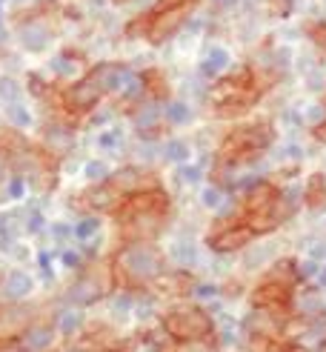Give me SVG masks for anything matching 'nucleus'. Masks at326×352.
<instances>
[{"label":"nucleus","instance_id":"obj_1","mask_svg":"<svg viewBox=\"0 0 326 352\" xmlns=\"http://www.w3.org/2000/svg\"><path fill=\"white\" fill-rule=\"evenodd\" d=\"M161 272H163V255L158 246H152L149 241H132L115 258V275L124 278L132 287L158 280Z\"/></svg>","mask_w":326,"mask_h":352},{"label":"nucleus","instance_id":"obj_2","mask_svg":"<svg viewBox=\"0 0 326 352\" xmlns=\"http://www.w3.org/2000/svg\"><path fill=\"white\" fill-rule=\"evenodd\" d=\"M272 140H275L272 123H249V126H237L223 138L218 157H220L223 166H240L246 161H255L264 149H269Z\"/></svg>","mask_w":326,"mask_h":352},{"label":"nucleus","instance_id":"obj_3","mask_svg":"<svg viewBox=\"0 0 326 352\" xmlns=\"http://www.w3.org/2000/svg\"><path fill=\"white\" fill-rule=\"evenodd\" d=\"M209 98L218 107V115H244L257 100V92L252 89V72L246 66H237L232 75L212 86Z\"/></svg>","mask_w":326,"mask_h":352},{"label":"nucleus","instance_id":"obj_4","mask_svg":"<svg viewBox=\"0 0 326 352\" xmlns=\"http://www.w3.org/2000/svg\"><path fill=\"white\" fill-rule=\"evenodd\" d=\"M163 329L178 341L206 338L212 332V318L200 307H178L163 318Z\"/></svg>","mask_w":326,"mask_h":352},{"label":"nucleus","instance_id":"obj_5","mask_svg":"<svg viewBox=\"0 0 326 352\" xmlns=\"http://www.w3.org/2000/svg\"><path fill=\"white\" fill-rule=\"evenodd\" d=\"M189 6H166V9H152L149 12V32H146V41L152 46H163L166 41L178 38V32L189 23Z\"/></svg>","mask_w":326,"mask_h":352},{"label":"nucleus","instance_id":"obj_6","mask_svg":"<svg viewBox=\"0 0 326 352\" xmlns=\"http://www.w3.org/2000/svg\"><path fill=\"white\" fill-rule=\"evenodd\" d=\"M166 223V212H154V209H129L120 206V230L132 241H149L154 238Z\"/></svg>","mask_w":326,"mask_h":352},{"label":"nucleus","instance_id":"obj_7","mask_svg":"<svg viewBox=\"0 0 326 352\" xmlns=\"http://www.w3.org/2000/svg\"><path fill=\"white\" fill-rule=\"evenodd\" d=\"M103 100V89L89 78V75H83L78 78L75 83H69L63 95H60V107L66 112H75V115H86V112H92L97 103Z\"/></svg>","mask_w":326,"mask_h":352},{"label":"nucleus","instance_id":"obj_8","mask_svg":"<svg viewBox=\"0 0 326 352\" xmlns=\"http://www.w3.org/2000/svg\"><path fill=\"white\" fill-rule=\"evenodd\" d=\"M51 41H55V29H51L46 17L23 14L21 21H17V43L26 52H43V49H49Z\"/></svg>","mask_w":326,"mask_h":352},{"label":"nucleus","instance_id":"obj_9","mask_svg":"<svg viewBox=\"0 0 326 352\" xmlns=\"http://www.w3.org/2000/svg\"><path fill=\"white\" fill-rule=\"evenodd\" d=\"M255 238V230L249 223H232V226H223L220 232L209 235V246L220 255H229V252H237Z\"/></svg>","mask_w":326,"mask_h":352},{"label":"nucleus","instance_id":"obj_10","mask_svg":"<svg viewBox=\"0 0 326 352\" xmlns=\"http://www.w3.org/2000/svg\"><path fill=\"white\" fill-rule=\"evenodd\" d=\"M283 307H255V312L246 318V329L257 338H272L275 332H281L286 327Z\"/></svg>","mask_w":326,"mask_h":352},{"label":"nucleus","instance_id":"obj_11","mask_svg":"<svg viewBox=\"0 0 326 352\" xmlns=\"http://www.w3.org/2000/svg\"><path fill=\"white\" fill-rule=\"evenodd\" d=\"M124 195H135V192H146V189H158V175L146 172V169H137V166H124L117 169L112 178H109Z\"/></svg>","mask_w":326,"mask_h":352},{"label":"nucleus","instance_id":"obj_12","mask_svg":"<svg viewBox=\"0 0 326 352\" xmlns=\"http://www.w3.org/2000/svg\"><path fill=\"white\" fill-rule=\"evenodd\" d=\"M86 75H89V78L100 86L103 95H112V92H120V89H124V83H126V78L132 75V69L120 66V63H109V60H103V63L92 66Z\"/></svg>","mask_w":326,"mask_h":352},{"label":"nucleus","instance_id":"obj_13","mask_svg":"<svg viewBox=\"0 0 326 352\" xmlns=\"http://www.w3.org/2000/svg\"><path fill=\"white\" fill-rule=\"evenodd\" d=\"M83 201H86V206L97 209V212H115V209L124 206L126 195L112 181H100V184L89 186V192L83 195Z\"/></svg>","mask_w":326,"mask_h":352},{"label":"nucleus","instance_id":"obj_14","mask_svg":"<svg viewBox=\"0 0 326 352\" xmlns=\"http://www.w3.org/2000/svg\"><path fill=\"white\" fill-rule=\"evenodd\" d=\"M278 198H281L278 186H272L269 181H255V184H249V189H246L244 212H246V215L266 212V209H272L275 204H278Z\"/></svg>","mask_w":326,"mask_h":352},{"label":"nucleus","instance_id":"obj_15","mask_svg":"<svg viewBox=\"0 0 326 352\" xmlns=\"http://www.w3.org/2000/svg\"><path fill=\"white\" fill-rule=\"evenodd\" d=\"M103 275L100 272H89V275H83L78 284L69 289V301L72 304H95V301H100L103 295H106V289H109V284L106 280H100Z\"/></svg>","mask_w":326,"mask_h":352},{"label":"nucleus","instance_id":"obj_16","mask_svg":"<svg viewBox=\"0 0 326 352\" xmlns=\"http://www.w3.org/2000/svg\"><path fill=\"white\" fill-rule=\"evenodd\" d=\"M135 129H137V135L141 138H146V140H152V138H158V132H161V120L166 118L163 115V109L158 107V103H143V107H137L135 109Z\"/></svg>","mask_w":326,"mask_h":352},{"label":"nucleus","instance_id":"obj_17","mask_svg":"<svg viewBox=\"0 0 326 352\" xmlns=\"http://www.w3.org/2000/svg\"><path fill=\"white\" fill-rule=\"evenodd\" d=\"M292 301V289L278 284V280L264 278V284L252 292V304L255 307H286Z\"/></svg>","mask_w":326,"mask_h":352},{"label":"nucleus","instance_id":"obj_18","mask_svg":"<svg viewBox=\"0 0 326 352\" xmlns=\"http://www.w3.org/2000/svg\"><path fill=\"white\" fill-rule=\"evenodd\" d=\"M51 341H55V327L49 324H32L23 336H21V344L26 352H49Z\"/></svg>","mask_w":326,"mask_h":352},{"label":"nucleus","instance_id":"obj_19","mask_svg":"<svg viewBox=\"0 0 326 352\" xmlns=\"http://www.w3.org/2000/svg\"><path fill=\"white\" fill-rule=\"evenodd\" d=\"M292 307H295V312L301 315V318H321V315H326V301L321 298L318 289H303L298 298H292Z\"/></svg>","mask_w":326,"mask_h":352},{"label":"nucleus","instance_id":"obj_20","mask_svg":"<svg viewBox=\"0 0 326 352\" xmlns=\"http://www.w3.org/2000/svg\"><path fill=\"white\" fill-rule=\"evenodd\" d=\"M298 344H303L306 349H312V352L326 346V315L303 321V327L298 332Z\"/></svg>","mask_w":326,"mask_h":352},{"label":"nucleus","instance_id":"obj_21","mask_svg":"<svg viewBox=\"0 0 326 352\" xmlns=\"http://www.w3.org/2000/svg\"><path fill=\"white\" fill-rule=\"evenodd\" d=\"M229 69V52L220 49V46H212L206 52V58L200 60V75L203 78H218Z\"/></svg>","mask_w":326,"mask_h":352},{"label":"nucleus","instance_id":"obj_22","mask_svg":"<svg viewBox=\"0 0 326 352\" xmlns=\"http://www.w3.org/2000/svg\"><path fill=\"white\" fill-rule=\"evenodd\" d=\"M303 201L312 212H321L326 206V175H312L303 186Z\"/></svg>","mask_w":326,"mask_h":352},{"label":"nucleus","instance_id":"obj_23","mask_svg":"<svg viewBox=\"0 0 326 352\" xmlns=\"http://www.w3.org/2000/svg\"><path fill=\"white\" fill-rule=\"evenodd\" d=\"M43 144H46L49 152H66V149H72L75 135L69 126H63V123H55V126H49L43 132Z\"/></svg>","mask_w":326,"mask_h":352},{"label":"nucleus","instance_id":"obj_24","mask_svg":"<svg viewBox=\"0 0 326 352\" xmlns=\"http://www.w3.org/2000/svg\"><path fill=\"white\" fill-rule=\"evenodd\" d=\"M49 66L58 72V78H75L78 80V75L83 72V60H80L78 52H60L58 58H51Z\"/></svg>","mask_w":326,"mask_h":352},{"label":"nucleus","instance_id":"obj_25","mask_svg":"<svg viewBox=\"0 0 326 352\" xmlns=\"http://www.w3.org/2000/svg\"><path fill=\"white\" fill-rule=\"evenodd\" d=\"M32 278L26 272H12L6 280H3V298H9V301H21V298H26L32 292Z\"/></svg>","mask_w":326,"mask_h":352},{"label":"nucleus","instance_id":"obj_26","mask_svg":"<svg viewBox=\"0 0 326 352\" xmlns=\"http://www.w3.org/2000/svg\"><path fill=\"white\" fill-rule=\"evenodd\" d=\"M3 112H6L9 123H12V126H17V129H29L32 123H34V118H32L29 107L23 103V98L21 100H12V103H3Z\"/></svg>","mask_w":326,"mask_h":352},{"label":"nucleus","instance_id":"obj_27","mask_svg":"<svg viewBox=\"0 0 326 352\" xmlns=\"http://www.w3.org/2000/svg\"><path fill=\"white\" fill-rule=\"evenodd\" d=\"M163 115H166L169 123H178V126H183V123L192 120V109H189V103H183V100H172L169 107L163 109Z\"/></svg>","mask_w":326,"mask_h":352},{"label":"nucleus","instance_id":"obj_28","mask_svg":"<svg viewBox=\"0 0 326 352\" xmlns=\"http://www.w3.org/2000/svg\"><path fill=\"white\" fill-rule=\"evenodd\" d=\"M163 155H166L169 164H181V166H183V164L189 161V155H192V149H189L186 140H169L166 149H163Z\"/></svg>","mask_w":326,"mask_h":352},{"label":"nucleus","instance_id":"obj_29","mask_svg":"<svg viewBox=\"0 0 326 352\" xmlns=\"http://www.w3.org/2000/svg\"><path fill=\"white\" fill-rule=\"evenodd\" d=\"M21 98H23L21 83H17L14 78H9V75L0 78V107H3V103H12V100H21Z\"/></svg>","mask_w":326,"mask_h":352},{"label":"nucleus","instance_id":"obj_30","mask_svg":"<svg viewBox=\"0 0 326 352\" xmlns=\"http://www.w3.org/2000/svg\"><path fill=\"white\" fill-rule=\"evenodd\" d=\"M83 178L92 181V184H100V181H109L112 175H109V166L103 164V161H89V164L83 166Z\"/></svg>","mask_w":326,"mask_h":352},{"label":"nucleus","instance_id":"obj_31","mask_svg":"<svg viewBox=\"0 0 326 352\" xmlns=\"http://www.w3.org/2000/svg\"><path fill=\"white\" fill-rule=\"evenodd\" d=\"M97 232H100V221H97L95 215L83 218V221L75 226V238H80V241H92Z\"/></svg>","mask_w":326,"mask_h":352},{"label":"nucleus","instance_id":"obj_32","mask_svg":"<svg viewBox=\"0 0 326 352\" xmlns=\"http://www.w3.org/2000/svg\"><path fill=\"white\" fill-rule=\"evenodd\" d=\"M97 146L100 149H109V152H117L120 146H124V132H120L117 126L115 129H106V132L97 138Z\"/></svg>","mask_w":326,"mask_h":352},{"label":"nucleus","instance_id":"obj_33","mask_svg":"<svg viewBox=\"0 0 326 352\" xmlns=\"http://www.w3.org/2000/svg\"><path fill=\"white\" fill-rule=\"evenodd\" d=\"M29 92L38 98V100H49V98H51V86H49L38 72H32V75H29Z\"/></svg>","mask_w":326,"mask_h":352},{"label":"nucleus","instance_id":"obj_34","mask_svg":"<svg viewBox=\"0 0 326 352\" xmlns=\"http://www.w3.org/2000/svg\"><path fill=\"white\" fill-rule=\"evenodd\" d=\"M143 80H146V92H158V98L166 95V80H163V75L158 72V69H149V72L143 75Z\"/></svg>","mask_w":326,"mask_h":352},{"label":"nucleus","instance_id":"obj_35","mask_svg":"<svg viewBox=\"0 0 326 352\" xmlns=\"http://www.w3.org/2000/svg\"><path fill=\"white\" fill-rule=\"evenodd\" d=\"M169 352H218L212 344H206L200 338H192V341H181L178 346H172Z\"/></svg>","mask_w":326,"mask_h":352},{"label":"nucleus","instance_id":"obj_36","mask_svg":"<svg viewBox=\"0 0 326 352\" xmlns=\"http://www.w3.org/2000/svg\"><path fill=\"white\" fill-rule=\"evenodd\" d=\"M261 3H264V9H266L269 14L286 17V14L292 12V3H295V0H261Z\"/></svg>","mask_w":326,"mask_h":352},{"label":"nucleus","instance_id":"obj_37","mask_svg":"<svg viewBox=\"0 0 326 352\" xmlns=\"http://www.w3.org/2000/svg\"><path fill=\"white\" fill-rule=\"evenodd\" d=\"M200 204L209 206V209L223 206V192H220V186H206V189L200 192Z\"/></svg>","mask_w":326,"mask_h":352},{"label":"nucleus","instance_id":"obj_38","mask_svg":"<svg viewBox=\"0 0 326 352\" xmlns=\"http://www.w3.org/2000/svg\"><path fill=\"white\" fill-rule=\"evenodd\" d=\"M80 324H83L80 312H63V315H60V324H58V329H60V332H75Z\"/></svg>","mask_w":326,"mask_h":352},{"label":"nucleus","instance_id":"obj_39","mask_svg":"<svg viewBox=\"0 0 326 352\" xmlns=\"http://www.w3.org/2000/svg\"><path fill=\"white\" fill-rule=\"evenodd\" d=\"M23 192H26V178L21 172H14L9 178V198H23Z\"/></svg>","mask_w":326,"mask_h":352},{"label":"nucleus","instance_id":"obj_40","mask_svg":"<svg viewBox=\"0 0 326 352\" xmlns=\"http://www.w3.org/2000/svg\"><path fill=\"white\" fill-rule=\"evenodd\" d=\"M306 120L312 123V126L323 123V120H326V107H321V103H315V107H309V109H306Z\"/></svg>","mask_w":326,"mask_h":352},{"label":"nucleus","instance_id":"obj_41","mask_svg":"<svg viewBox=\"0 0 326 352\" xmlns=\"http://www.w3.org/2000/svg\"><path fill=\"white\" fill-rule=\"evenodd\" d=\"M181 175H183V181H189V184H200V166H183L181 169Z\"/></svg>","mask_w":326,"mask_h":352},{"label":"nucleus","instance_id":"obj_42","mask_svg":"<svg viewBox=\"0 0 326 352\" xmlns=\"http://www.w3.org/2000/svg\"><path fill=\"white\" fill-rule=\"evenodd\" d=\"M175 255H178L181 261H192V255H195L192 243H175Z\"/></svg>","mask_w":326,"mask_h":352},{"label":"nucleus","instance_id":"obj_43","mask_svg":"<svg viewBox=\"0 0 326 352\" xmlns=\"http://www.w3.org/2000/svg\"><path fill=\"white\" fill-rule=\"evenodd\" d=\"M272 352H312V349H306L303 344H298V341H295V344H283V346H275Z\"/></svg>","mask_w":326,"mask_h":352},{"label":"nucleus","instance_id":"obj_44","mask_svg":"<svg viewBox=\"0 0 326 352\" xmlns=\"http://www.w3.org/2000/svg\"><path fill=\"white\" fill-rule=\"evenodd\" d=\"M38 230H43V215L40 212H32L29 215V232H38Z\"/></svg>","mask_w":326,"mask_h":352},{"label":"nucleus","instance_id":"obj_45","mask_svg":"<svg viewBox=\"0 0 326 352\" xmlns=\"http://www.w3.org/2000/svg\"><path fill=\"white\" fill-rule=\"evenodd\" d=\"M51 232H55V238H58V241H63V238L72 235V230H69L66 223H55V226H51Z\"/></svg>","mask_w":326,"mask_h":352},{"label":"nucleus","instance_id":"obj_46","mask_svg":"<svg viewBox=\"0 0 326 352\" xmlns=\"http://www.w3.org/2000/svg\"><path fill=\"white\" fill-rule=\"evenodd\" d=\"M60 258H63V263H66V267H78V263H80L78 252H63Z\"/></svg>","mask_w":326,"mask_h":352},{"label":"nucleus","instance_id":"obj_47","mask_svg":"<svg viewBox=\"0 0 326 352\" xmlns=\"http://www.w3.org/2000/svg\"><path fill=\"white\" fill-rule=\"evenodd\" d=\"M312 258H318V261H326V241L312 246Z\"/></svg>","mask_w":326,"mask_h":352},{"label":"nucleus","instance_id":"obj_48","mask_svg":"<svg viewBox=\"0 0 326 352\" xmlns=\"http://www.w3.org/2000/svg\"><path fill=\"white\" fill-rule=\"evenodd\" d=\"M318 287L326 289V267H321V272H318Z\"/></svg>","mask_w":326,"mask_h":352},{"label":"nucleus","instance_id":"obj_49","mask_svg":"<svg viewBox=\"0 0 326 352\" xmlns=\"http://www.w3.org/2000/svg\"><path fill=\"white\" fill-rule=\"evenodd\" d=\"M212 3H215V6H235L237 0H212Z\"/></svg>","mask_w":326,"mask_h":352},{"label":"nucleus","instance_id":"obj_50","mask_svg":"<svg viewBox=\"0 0 326 352\" xmlns=\"http://www.w3.org/2000/svg\"><path fill=\"white\" fill-rule=\"evenodd\" d=\"M17 352H26V349H23V346H17Z\"/></svg>","mask_w":326,"mask_h":352}]
</instances>
